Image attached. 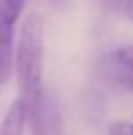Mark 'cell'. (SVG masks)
<instances>
[{"label":"cell","instance_id":"3","mask_svg":"<svg viewBox=\"0 0 133 135\" xmlns=\"http://www.w3.org/2000/svg\"><path fill=\"white\" fill-rule=\"evenodd\" d=\"M106 73L117 86H121L127 92H133V65L123 63L116 55H110L106 63Z\"/></svg>","mask_w":133,"mask_h":135},{"label":"cell","instance_id":"7","mask_svg":"<svg viewBox=\"0 0 133 135\" xmlns=\"http://www.w3.org/2000/svg\"><path fill=\"white\" fill-rule=\"evenodd\" d=\"M114 55H116L117 59H121L123 63H129V65H133V45H125V47L117 49Z\"/></svg>","mask_w":133,"mask_h":135},{"label":"cell","instance_id":"9","mask_svg":"<svg viewBox=\"0 0 133 135\" xmlns=\"http://www.w3.org/2000/svg\"><path fill=\"white\" fill-rule=\"evenodd\" d=\"M131 129H133V123H131Z\"/></svg>","mask_w":133,"mask_h":135},{"label":"cell","instance_id":"4","mask_svg":"<svg viewBox=\"0 0 133 135\" xmlns=\"http://www.w3.org/2000/svg\"><path fill=\"white\" fill-rule=\"evenodd\" d=\"M24 6L26 0H0V31H14Z\"/></svg>","mask_w":133,"mask_h":135},{"label":"cell","instance_id":"1","mask_svg":"<svg viewBox=\"0 0 133 135\" xmlns=\"http://www.w3.org/2000/svg\"><path fill=\"white\" fill-rule=\"evenodd\" d=\"M43 53H45V27L37 12L26 16L20 37L14 47V67L18 80V98L26 104L27 112L35 108L43 94Z\"/></svg>","mask_w":133,"mask_h":135},{"label":"cell","instance_id":"6","mask_svg":"<svg viewBox=\"0 0 133 135\" xmlns=\"http://www.w3.org/2000/svg\"><path fill=\"white\" fill-rule=\"evenodd\" d=\"M114 8H116L123 18H127V20L133 22V0H117Z\"/></svg>","mask_w":133,"mask_h":135},{"label":"cell","instance_id":"5","mask_svg":"<svg viewBox=\"0 0 133 135\" xmlns=\"http://www.w3.org/2000/svg\"><path fill=\"white\" fill-rule=\"evenodd\" d=\"M108 135H133L131 123H129V122H123V119H120V122H114L112 125H110Z\"/></svg>","mask_w":133,"mask_h":135},{"label":"cell","instance_id":"2","mask_svg":"<svg viewBox=\"0 0 133 135\" xmlns=\"http://www.w3.org/2000/svg\"><path fill=\"white\" fill-rule=\"evenodd\" d=\"M29 122V112L20 98L12 100L0 123V135H24V129Z\"/></svg>","mask_w":133,"mask_h":135},{"label":"cell","instance_id":"8","mask_svg":"<svg viewBox=\"0 0 133 135\" xmlns=\"http://www.w3.org/2000/svg\"><path fill=\"white\" fill-rule=\"evenodd\" d=\"M116 2H117V0H104V4H106V6H110V8L116 6Z\"/></svg>","mask_w":133,"mask_h":135}]
</instances>
